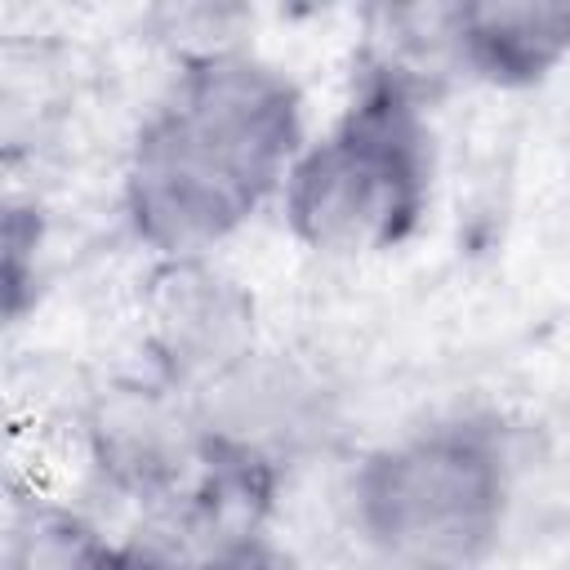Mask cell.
I'll return each instance as SVG.
<instances>
[{
    "instance_id": "1",
    "label": "cell",
    "mask_w": 570,
    "mask_h": 570,
    "mask_svg": "<svg viewBox=\"0 0 570 570\" xmlns=\"http://www.w3.org/2000/svg\"><path fill=\"white\" fill-rule=\"evenodd\" d=\"M307 147L303 94L267 58L227 45L178 58L125 160V223L165 258H209L281 187Z\"/></svg>"
},
{
    "instance_id": "2",
    "label": "cell",
    "mask_w": 570,
    "mask_h": 570,
    "mask_svg": "<svg viewBox=\"0 0 570 570\" xmlns=\"http://www.w3.org/2000/svg\"><path fill=\"white\" fill-rule=\"evenodd\" d=\"M436 142L428 89L401 53H365L343 111L307 138L285 187L289 236L325 258L392 254L428 218Z\"/></svg>"
},
{
    "instance_id": "3",
    "label": "cell",
    "mask_w": 570,
    "mask_h": 570,
    "mask_svg": "<svg viewBox=\"0 0 570 570\" xmlns=\"http://www.w3.org/2000/svg\"><path fill=\"white\" fill-rule=\"evenodd\" d=\"M352 521L396 570H476L499 548L512 463L503 428L459 414L370 450L352 472Z\"/></svg>"
},
{
    "instance_id": "4",
    "label": "cell",
    "mask_w": 570,
    "mask_h": 570,
    "mask_svg": "<svg viewBox=\"0 0 570 570\" xmlns=\"http://www.w3.org/2000/svg\"><path fill=\"white\" fill-rule=\"evenodd\" d=\"M142 343L156 379L196 396L254 352V298L214 258H165L142 285Z\"/></svg>"
},
{
    "instance_id": "5",
    "label": "cell",
    "mask_w": 570,
    "mask_h": 570,
    "mask_svg": "<svg viewBox=\"0 0 570 570\" xmlns=\"http://www.w3.org/2000/svg\"><path fill=\"white\" fill-rule=\"evenodd\" d=\"M80 432L102 481L151 508L178 499L205 459L196 405L165 379L98 387L80 405Z\"/></svg>"
},
{
    "instance_id": "6",
    "label": "cell",
    "mask_w": 570,
    "mask_h": 570,
    "mask_svg": "<svg viewBox=\"0 0 570 570\" xmlns=\"http://www.w3.org/2000/svg\"><path fill=\"white\" fill-rule=\"evenodd\" d=\"M441 49L494 89H530L570 58L566 0H481L441 9Z\"/></svg>"
},
{
    "instance_id": "7",
    "label": "cell",
    "mask_w": 570,
    "mask_h": 570,
    "mask_svg": "<svg viewBox=\"0 0 570 570\" xmlns=\"http://www.w3.org/2000/svg\"><path fill=\"white\" fill-rule=\"evenodd\" d=\"M40 245V209H22L9 205L4 218V303H9V321H18L22 312V289H27V258H36Z\"/></svg>"
}]
</instances>
